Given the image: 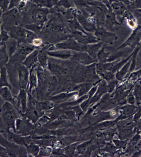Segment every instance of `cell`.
<instances>
[{"mask_svg":"<svg viewBox=\"0 0 141 157\" xmlns=\"http://www.w3.org/2000/svg\"><path fill=\"white\" fill-rule=\"evenodd\" d=\"M14 105L9 102L6 101L1 109L0 113L2 119L8 129H13L16 133V122L18 119L17 113Z\"/></svg>","mask_w":141,"mask_h":157,"instance_id":"6da1fadb","label":"cell"},{"mask_svg":"<svg viewBox=\"0 0 141 157\" xmlns=\"http://www.w3.org/2000/svg\"><path fill=\"white\" fill-rule=\"evenodd\" d=\"M87 45H83L78 42L74 38H70L62 42L51 46L49 51L56 50H74L75 52L86 51Z\"/></svg>","mask_w":141,"mask_h":157,"instance_id":"7a4b0ae2","label":"cell"},{"mask_svg":"<svg viewBox=\"0 0 141 157\" xmlns=\"http://www.w3.org/2000/svg\"><path fill=\"white\" fill-rule=\"evenodd\" d=\"M70 38L76 40L78 42L83 45L95 44L99 42L95 36L91 35L89 33H83L80 31H73L70 33Z\"/></svg>","mask_w":141,"mask_h":157,"instance_id":"3957f363","label":"cell"},{"mask_svg":"<svg viewBox=\"0 0 141 157\" xmlns=\"http://www.w3.org/2000/svg\"><path fill=\"white\" fill-rule=\"evenodd\" d=\"M70 59L74 62L85 66L98 62L97 60L93 58L86 51L75 52Z\"/></svg>","mask_w":141,"mask_h":157,"instance_id":"277c9868","label":"cell"},{"mask_svg":"<svg viewBox=\"0 0 141 157\" xmlns=\"http://www.w3.org/2000/svg\"><path fill=\"white\" fill-rule=\"evenodd\" d=\"M78 21L81 24L86 31L90 32H95L96 29L95 26V20L92 17H87L79 15L77 17Z\"/></svg>","mask_w":141,"mask_h":157,"instance_id":"5b68a950","label":"cell"},{"mask_svg":"<svg viewBox=\"0 0 141 157\" xmlns=\"http://www.w3.org/2000/svg\"><path fill=\"white\" fill-rule=\"evenodd\" d=\"M29 75L27 67L25 66L20 67L18 69V78L20 89H27L29 82Z\"/></svg>","mask_w":141,"mask_h":157,"instance_id":"8992f818","label":"cell"},{"mask_svg":"<svg viewBox=\"0 0 141 157\" xmlns=\"http://www.w3.org/2000/svg\"><path fill=\"white\" fill-rule=\"evenodd\" d=\"M7 137L8 141L19 146H26L30 144L31 141L30 137H25L16 135L10 131L7 133Z\"/></svg>","mask_w":141,"mask_h":157,"instance_id":"52a82bcc","label":"cell"},{"mask_svg":"<svg viewBox=\"0 0 141 157\" xmlns=\"http://www.w3.org/2000/svg\"><path fill=\"white\" fill-rule=\"evenodd\" d=\"M94 33L97 39L99 41L102 42L103 43L104 42H110V38L115 37L114 34L107 32L105 29L101 27H97Z\"/></svg>","mask_w":141,"mask_h":157,"instance_id":"ba28073f","label":"cell"},{"mask_svg":"<svg viewBox=\"0 0 141 157\" xmlns=\"http://www.w3.org/2000/svg\"><path fill=\"white\" fill-rule=\"evenodd\" d=\"M74 52L71 50H56L48 51V56L62 59H68L71 58Z\"/></svg>","mask_w":141,"mask_h":157,"instance_id":"9c48e42d","label":"cell"},{"mask_svg":"<svg viewBox=\"0 0 141 157\" xmlns=\"http://www.w3.org/2000/svg\"><path fill=\"white\" fill-rule=\"evenodd\" d=\"M51 45H46L43 46L38 54V61L40 63V66L43 68H45L48 66V51Z\"/></svg>","mask_w":141,"mask_h":157,"instance_id":"30bf717a","label":"cell"},{"mask_svg":"<svg viewBox=\"0 0 141 157\" xmlns=\"http://www.w3.org/2000/svg\"><path fill=\"white\" fill-rule=\"evenodd\" d=\"M18 106L21 109L22 113L27 110V94L25 90L20 89V93L16 97Z\"/></svg>","mask_w":141,"mask_h":157,"instance_id":"8fae6325","label":"cell"},{"mask_svg":"<svg viewBox=\"0 0 141 157\" xmlns=\"http://www.w3.org/2000/svg\"><path fill=\"white\" fill-rule=\"evenodd\" d=\"M39 50H36L32 52L26 58L23 64L27 69H31L34 66L35 63L38 62V54Z\"/></svg>","mask_w":141,"mask_h":157,"instance_id":"7c38bea8","label":"cell"},{"mask_svg":"<svg viewBox=\"0 0 141 157\" xmlns=\"http://www.w3.org/2000/svg\"><path fill=\"white\" fill-rule=\"evenodd\" d=\"M103 44V43L102 42H99L95 44L87 45L86 52L89 54L93 58L97 60V53L99 50L102 47Z\"/></svg>","mask_w":141,"mask_h":157,"instance_id":"4fadbf2b","label":"cell"},{"mask_svg":"<svg viewBox=\"0 0 141 157\" xmlns=\"http://www.w3.org/2000/svg\"><path fill=\"white\" fill-rule=\"evenodd\" d=\"M48 67L50 71L55 74L65 75L68 72V69L63 67L60 65L57 64L55 62L49 61Z\"/></svg>","mask_w":141,"mask_h":157,"instance_id":"5bb4252c","label":"cell"},{"mask_svg":"<svg viewBox=\"0 0 141 157\" xmlns=\"http://www.w3.org/2000/svg\"><path fill=\"white\" fill-rule=\"evenodd\" d=\"M0 96L6 101L9 102L15 106L16 104L15 98L13 97L9 87H4L0 88Z\"/></svg>","mask_w":141,"mask_h":157,"instance_id":"9a60e30c","label":"cell"},{"mask_svg":"<svg viewBox=\"0 0 141 157\" xmlns=\"http://www.w3.org/2000/svg\"><path fill=\"white\" fill-rule=\"evenodd\" d=\"M34 66L31 68L30 71L29 76V91L30 92L32 91V89L36 87L37 85L38 78L37 77L36 72L35 70Z\"/></svg>","mask_w":141,"mask_h":157,"instance_id":"2e32d148","label":"cell"},{"mask_svg":"<svg viewBox=\"0 0 141 157\" xmlns=\"http://www.w3.org/2000/svg\"><path fill=\"white\" fill-rule=\"evenodd\" d=\"M68 25L70 29L73 31H80L83 33L88 34L84 29L81 26V24L78 22V20L76 19H71L69 20L68 21Z\"/></svg>","mask_w":141,"mask_h":157,"instance_id":"e0dca14e","label":"cell"},{"mask_svg":"<svg viewBox=\"0 0 141 157\" xmlns=\"http://www.w3.org/2000/svg\"><path fill=\"white\" fill-rule=\"evenodd\" d=\"M107 86L106 85V82L105 81H102L99 86L98 90L97 92L96 95L93 97V98H92L91 100L90 101V102L94 103V102L98 100L101 96L107 91Z\"/></svg>","mask_w":141,"mask_h":157,"instance_id":"ac0fdd59","label":"cell"},{"mask_svg":"<svg viewBox=\"0 0 141 157\" xmlns=\"http://www.w3.org/2000/svg\"><path fill=\"white\" fill-rule=\"evenodd\" d=\"M1 76H0V88L2 87H7L10 89L11 88V86L8 82V77H7L6 70L5 67L1 69Z\"/></svg>","mask_w":141,"mask_h":157,"instance_id":"d6986e66","label":"cell"},{"mask_svg":"<svg viewBox=\"0 0 141 157\" xmlns=\"http://www.w3.org/2000/svg\"><path fill=\"white\" fill-rule=\"evenodd\" d=\"M112 8L115 13L119 15H123L126 10V7L122 2H113L112 4Z\"/></svg>","mask_w":141,"mask_h":157,"instance_id":"ffe728a7","label":"cell"},{"mask_svg":"<svg viewBox=\"0 0 141 157\" xmlns=\"http://www.w3.org/2000/svg\"><path fill=\"white\" fill-rule=\"evenodd\" d=\"M27 151L30 154L36 156L37 155L39 151V147L33 143H30L26 146Z\"/></svg>","mask_w":141,"mask_h":157,"instance_id":"44dd1931","label":"cell"},{"mask_svg":"<svg viewBox=\"0 0 141 157\" xmlns=\"http://www.w3.org/2000/svg\"><path fill=\"white\" fill-rule=\"evenodd\" d=\"M92 86V84L88 83H88L86 82V83H85L81 85L79 87L80 89L79 93V95L80 96L87 93V92L90 89Z\"/></svg>","mask_w":141,"mask_h":157,"instance_id":"7402d4cb","label":"cell"},{"mask_svg":"<svg viewBox=\"0 0 141 157\" xmlns=\"http://www.w3.org/2000/svg\"><path fill=\"white\" fill-rule=\"evenodd\" d=\"M99 75L107 81L113 80L114 77L113 73L108 71H105Z\"/></svg>","mask_w":141,"mask_h":157,"instance_id":"603a6c76","label":"cell"},{"mask_svg":"<svg viewBox=\"0 0 141 157\" xmlns=\"http://www.w3.org/2000/svg\"><path fill=\"white\" fill-rule=\"evenodd\" d=\"M130 62H129L128 63H127L124 67H123V69H122V70L116 74V78H117L120 79L123 76H124V75L126 72L128 68L129 65H130Z\"/></svg>","mask_w":141,"mask_h":157,"instance_id":"cb8c5ba5","label":"cell"},{"mask_svg":"<svg viewBox=\"0 0 141 157\" xmlns=\"http://www.w3.org/2000/svg\"><path fill=\"white\" fill-rule=\"evenodd\" d=\"M90 142L85 143L81 144V145L79 146L78 147V151L79 153H84L86 150L88 146H89Z\"/></svg>","mask_w":141,"mask_h":157,"instance_id":"d4e9b609","label":"cell"},{"mask_svg":"<svg viewBox=\"0 0 141 157\" xmlns=\"http://www.w3.org/2000/svg\"><path fill=\"white\" fill-rule=\"evenodd\" d=\"M131 8L134 9H141V0H135L132 2Z\"/></svg>","mask_w":141,"mask_h":157,"instance_id":"484cf974","label":"cell"},{"mask_svg":"<svg viewBox=\"0 0 141 157\" xmlns=\"http://www.w3.org/2000/svg\"><path fill=\"white\" fill-rule=\"evenodd\" d=\"M0 157H9L6 148L0 145Z\"/></svg>","mask_w":141,"mask_h":157,"instance_id":"4316f807","label":"cell"},{"mask_svg":"<svg viewBox=\"0 0 141 157\" xmlns=\"http://www.w3.org/2000/svg\"><path fill=\"white\" fill-rule=\"evenodd\" d=\"M70 97V95H66L65 94H62L57 97H55L54 98V100L56 101H61L62 100H64V99H66L67 98H69Z\"/></svg>","mask_w":141,"mask_h":157,"instance_id":"83f0119b","label":"cell"},{"mask_svg":"<svg viewBox=\"0 0 141 157\" xmlns=\"http://www.w3.org/2000/svg\"><path fill=\"white\" fill-rule=\"evenodd\" d=\"M42 43V42L41 39L40 38H38L37 37V38H36L33 40L32 44H33V45L34 46L37 47L40 46V45H41Z\"/></svg>","mask_w":141,"mask_h":157,"instance_id":"f1b7e54d","label":"cell"},{"mask_svg":"<svg viewBox=\"0 0 141 157\" xmlns=\"http://www.w3.org/2000/svg\"><path fill=\"white\" fill-rule=\"evenodd\" d=\"M133 13L135 17L137 18L141 17V9H135Z\"/></svg>","mask_w":141,"mask_h":157,"instance_id":"f546056e","label":"cell"},{"mask_svg":"<svg viewBox=\"0 0 141 157\" xmlns=\"http://www.w3.org/2000/svg\"><path fill=\"white\" fill-rule=\"evenodd\" d=\"M118 1L120 2H123L124 4L127 5H129V3H130L129 0H118Z\"/></svg>","mask_w":141,"mask_h":157,"instance_id":"4dcf8cb0","label":"cell"},{"mask_svg":"<svg viewBox=\"0 0 141 157\" xmlns=\"http://www.w3.org/2000/svg\"><path fill=\"white\" fill-rule=\"evenodd\" d=\"M137 19L138 24H139L140 25H141V17L138 18H137Z\"/></svg>","mask_w":141,"mask_h":157,"instance_id":"1f68e13d","label":"cell"},{"mask_svg":"<svg viewBox=\"0 0 141 157\" xmlns=\"http://www.w3.org/2000/svg\"><path fill=\"white\" fill-rule=\"evenodd\" d=\"M0 115H1V113H0Z\"/></svg>","mask_w":141,"mask_h":157,"instance_id":"d6a6232c","label":"cell"}]
</instances>
